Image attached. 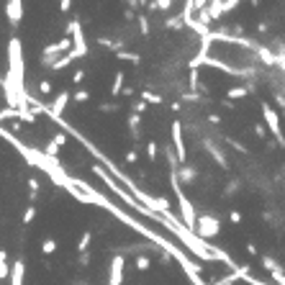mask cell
I'll list each match as a JSON object with an SVG mask.
<instances>
[{
  "mask_svg": "<svg viewBox=\"0 0 285 285\" xmlns=\"http://www.w3.org/2000/svg\"><path fill=\"white\" fill-rule=\"evenodd\" d=\"M70 49H72V39H67V36L54 41V44H49V47H44V52H41V65L47 70H52L54 62L59 59V54H67Z\"/></svg>",
  "mask_w": 285,
  "mask_h": 285,
  "instance_id": "obj_1",
  "label": "cell"
},
{
  "mask_svg": "<svg viewBox=\"0 0 285 285\" xmlns=\"http://www.w3.org/2000/svg\"><path fill=\"white\" fill-rule=\"evenodd\" d=\"M67 31L72 36V54H74V59H85L87 57V39H85V31H82V23L72 21Z\"/></svg>",
  "mask_w": 285,
  "mask_h": 285,
  "instance_id": "obj_2",
  "label": "cell"
},
{
  "mask_svg": "<svg viewBox=\"0 0 285 285\" xmlns=\"http://www.w3.org/2000/svg\"><path fill=\"white\" fill-rule=\"evenodd\" d=\"M218 229H221V221H218L216 216H211V214H203V216H198V221H196V231H198L203 239L216 236Z\"/></svg>",
  "mask_w": 285,
  "mask_h": 285,
  "instance_id": "obj_3",
  "label": "cell"
},
{
  "mask_svg": "<svg viewBox=\"0 0 285 285\" xmlns=\"http://www.w3.org/2000/svg\"><path fill=\"white\" fill-rule=\"evenodd\" d=\"M5 18L13 28L23 21V0H5Z\"/></svg>",
  "mask_w": 285,
  "mask_h": 285,
  "instance_id": "obj_4",
  "label": "cell"
},
{
  "mask_svg": "<svg viewBox=\"0 0 285 285\" xmlns=\"http://www.w3.org/2000/svg\"><path fill=\"white\" fill-rule=\"evenodd\" d=\"M172 144H175V152H177V162L185 164L188 154H185V142H183V126L180 121H172Z\"/></svg>",
  "mask_w": 285,
  "mask_h": 285,
  "instance_id": "obj_5",
  "label": "cell"
},
{
  "mask_svg": "<svg viewBox=\"0 0 285 285\" xmlns=\"http://www.w3.org/2000/svg\"><path fill=\"white\" fill-rule=\"evenodd\" d=\"M70 98H72V93H67V90H62L54 100H52V113H54V118H59L65 113V108H67V103H70Z\"/></svg>",
  "mask_w": 285,
  "mask_h": 285,
  "instance_id": "obj_6",
  "label": "cell"
},
{
  "mask_svg": "<svg viewBox=\"0 0 285 285\" xmlns=\"http://www.w3.org/2000/svg\"><path fill=\"white\" fill-rule=\"evenodd\" d=\"M262 113H265V118H267V124H270V129L275 131V137L283 142V137H280V124H278V113L270 108V106H262Z\"/></svg>",
  "mask_w": 285,
  "mask_h": 285,
  "instance_id": "obj_7",
  "label": "cell"
},
{
  "mask_svg": "<svg viewBox=\"0 0 285 285\" xmlns=\"http://www.w3.org/2000/svg\"><path fill=\"white\" fill-rule=\"evenodd\" d=\"M196 167H188V164H183V167H180V175H177V180H183L185 185H190L193 180H196Z\"/></svg>",
  "mask_w": 285,
  "mask_h": 285,
  "instance_id": "obj_8",
  "label": "cell"
},
{
  "mask_svg": "<svg viewBox=\"0 0 285 285\" xmlns=\"http://www.w3.org/2000/svg\"><path fill=\"white\" fill-rule=\"evenodd\" d=\"M124 82H126V74H124V72L113 74V85H111V98H118V93H121Z\"/></svg>",
  "mask_w": 285,
  "mask_h": 285,
  "instance_id": "obj_9",
  "label": "cell"
},
{
  "mask_svg": "<svg viewBox=\"0 0 285 285\" xmlns=\"http://www.w3.org/2000/svg\"><path fill=\"white\" fill-rule=\"evenodd\" d=\"M72 62H74V54H72V49H70L67 54H62V57L57 59V62H54V67H52V70H54V72H59V70H65V67H70Z\"/></svg>",
  "mask_w": 285,
  "mask_h": 285,
  "instance_id": "obj_10",
  "label": "cell"
},
{
  "mask_svg": "<svg viewBox=\"0 0 285 285\" xmlns=\"http://www.w3.org/2000/svg\"><path fill=\"white\" fill-rule=\"evenodd\" d=\"M262 218H265V223H267V226H273V229H278L280 223H283V221H280V216H278L275 211H267Z\"/></svg>",
  "mask_w": 285,
  "mask_h": 285,
  "instance_id": "obj_11",
  "label": "cell"
},
{
  "mask_svg": "<svg viewBox=\"0 0 285 285\" xmlns=\"http://www.w3.org/2000/svg\"><path fill=\"white\" fill-rule=\"evenodd\" d=\"M139 121H142L139 113H131V116H129V129H131L134 137H139Z\"/></svg>",
  "mask_w": 285,
  "mask_h": 285,
  "instance_id": "obj_12",
  "label": "cell"
},
{
  "mask_svg": "<svg viewBox=\"0 0 285 285\" xmlns=\"http://www.w3.org/2000/svg\"><path fill=\"white\" fill-rule=\"evenodd\" d=\"M8 118H21V111H18V108H5V111H0V121H8Z\"/></svg>",
  "mask_w": 285,
  "mask_h": 285,
  "instance_id": "obj_13",
  "label": "cell"
},
{
  "mask_svg": "<svg viewBox=\"0 0 285 285\" xmlns=\"http://www.w3.org/2000/svg\"><path fill=\"white\" fill-rule=\"evenodd\" d=\"M152 8H157V10H162V13H167V10L172 8V0H154Z\"/></svg>",
  "mask_w": 285,
  "mask_h": 285,
  "instance_id": "obj_14",
  "label": "cell"
},
{
  "mask_svg": "<svg viewBox=\"0 0 285 285\" xmlns=\"http://www.w3.org/2000/svg\"><path fill=\"white\" fill-rule=\"evenodd\" d=\"M226 95H229V98H234V100H239V98H244V95H247V87H231Z\"/></svg>",
  "mask_w": 285,
  "mask_h": 285,
  "instance_id": "obj_15",
  "label": "cell"
},
{
  "mask_svg": "<svg viewBox=\"0 0 285 285\" xmlns=\"http://www.w3.org/2000/svg\"><path fill=\"white\" fill-rule=\"evenodd\" d=\"M52 144L59 149V146H65L67 144V134H54V139H52Z\"/></svg>",
  "mask_w": 285,
  "mask_h": 285,
  "instance_id": "obj_16",
  "label": "cell"
},
{
  "mask_svg": "<svg viewBox=\"0 0 285 285\" xmlns=\"http://www.w3.org/2000/svg\"><path fill=\"white\" fill-rule=\"evenodd\" d=\"M34 216H36V208H34V206H28V208H26V214H23V223H31Z\"/></svg>",
  "mask_w": 285,
  "mask_h": 285,
  "instance_id": "obj_17",
  "label": "cell"
},
{
  "mask_svg": "<svg viewBox=\"0 0 285 285\" xmlns=\"http://www.w3.org/2000/svg\"><path fill=\"white\" fill-rule=\"evenodd\" d=\"M72 98L77 100V103H87V100H90V93H87V90H80V93H74Z\"/></svg>",
  "mask_w": 285,
  "mask_h": 285,
  "instance_id": "obj_18",
  "label": "cell"
},
{
  "mask_svg": "<svg viewBox=\"0 0 285 285\" xmlns=\"http://www.w3.org/2000/svg\"><path fill=\"white\" fill-rule=\"evenodd\" d=\"M82 80H85V70H74V72H72V82L80 85Z\"/></svg>",
  "mask_w": 285,
  "mask_h": 285,
  "instance_id": "obj_19",
  "label": "cell"
},
{
  "mask_svg": "<svg viewBox=\"0 0 285 285\" xmlns=\"http://www.w3.org/2000/svg\"><path fill=\"white\" fill-rule=\"evenodd\" d=\"M39 90H41L44 95H49V93H52V82H49V80H41V82H39Z\"/></svg>",
  "mask_w": 285,
  "mask_h": 285,
  "instance_id": "obj_20",
  "label": "cell"
},
{
  "mask_svg": "<svg viewBox=\"0 0 285 285\" xmlns=\"http://www.w3.org/2000/svg\"><path fill=\"white\" fill-rule=\"evenodd\" d=\"M100 111L103 113H113V111H118V106L116 103H100Z\"/></svg>",
  "mask_w": 285,
  "mask_h": 285,
  "instance_id": "obj_21",
  "label": "cell"
},
{
  "mask_svg": "<svg viewBox=\"0 0 285 285\" xmlns=\"http://www.w3.org/2000/svg\"><path fill=\"white\" fill-rule=\"evenodd\" d=\"M54 249H57V242H54V239H47V242H44V252L52 254Z\"/></svg>",
  "mask_w": 285,
  "mask_h": 285,
  "instance_id": "obj_22",
  "label": "cell"
},
{
  "mask_svg": "<svg viewBox=\"0 0 285 285\" xmlns=\"http://www.w3.org/2000/svg\"><path fill=\"white\" fill-rule=\"evenodd\" d=\"M72 8V0H59V13H70Z\"/></svg>",
  "mask_w": 285,
  "mask_h": 285,
  "instance_id": "obj_23",
  "label": "cell"
},
{
  "mask_svg": "<svg viewBox=\"0 0 285 285\" xmlns=\"http://www.w3.org/2000/svg\"><path fill=\"white\" fill-rule=\"evenodd\" d=\"M146 154H149V159H157V144H154V142L146 146Z\"/></svg>",
  "mask_w": 285,
  "mask_h": 285,
  "instance_id": "obj_24",
  "label": "cell"
},
{
  "mask_svg": "<svg viewBox=\"0 0 285 285\" xmlns=\"http://www.w3.org/2000/svg\"><path fill=\"white\" fill-rule=\"evenodd\" d=\"M90 239H93L90 234H82V239H80V244H77V247H80V249H87V247H90Z\"/></svg>",
  "mask_w": 285,
  "mask_h": 285,
  "instance_id": "obj_25",
  "label": "cell"
},
{
  "mask_svg": "<svg viewBox=\"0 0 285 285\" xmlns=\"http://www.w3.org/2000/svg\"><path fill=\"white\" fill-rule=\"evenodd\" d=\"M3 275H5V252L0 249V278H3Z\"/></svg>",
  "mask_w": 285,
  "mask_h": 285,
  "instance_id": "obj_26",
  "label": "cell"
},
{
  "mask_svg": "<svg viewBox=\"0 0 285 285\" xmlns=\"http://www.w3.org/2000/svg\"><path fill=\"white\" fill-rule=\"evenodd\" d=\"M137 267H139V270H146V267H149V257H137Z\"/></svg>",
  "mask_w": 285,
  "mask_h": 285,
  "instance_id": "obj_27",
  "label": "cell"
},
{
  "mask_svg": "<svg viewBox=\"0 0 285 285\" xmlns=\"http://www.w3.org/2000/svg\"><path fill=\"white\" fill-rule=\"evenodd\" d=\"M126 162H137V152H129V154H126Z\"/></svg>",
  "mask_w": 285,
  "mask_h": 285,
  "instance_id": "obj_28",
  "label": "cell"
}]
</instances>
